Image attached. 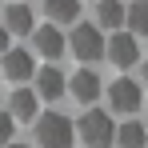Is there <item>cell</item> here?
I'll use <instances>...</instances> for the list:
<instances>
[{
	"mask_svg": "<svg viewBox=\"0 0 148 148\" xmlns=\"http://www.w3.org/2000/svg\"><path fill=\"white\" fill-rule=\"evenodd\" d=\"M104 56L116 64V68H132L140 60V40L132 32H116L112 40H104Z\"/></svg>",
	"mask_w": 148,
	"mask_h": 148,
	"instance_id": "obj_5",
	"label": "cell"
},
{
	"mask_svg": "<svg viewBox=\"0 0 148 148\" xmlns=\"http://www.w3.org/2000/svg\"><path fill=\"white\" fill-rule=\"evenodd\" d=\"M144 88H148V56H144Z\"/></svg>",
	"mask_w": 148,
	"mask_h": 148,
	"instance_id": "obj_18",
	"label": "cell"
},
{
	"mask_svg": "<svg viewBox=\"0 0 148 148\" xmlns=\"http://www.w3.org/2000/svg\"><path fill=\"white\" fill-rule=\"evenodd\" d=\"M72 132L88 148H112V140H116V124H112V116H108L104 108H88V112L76 120Z\"/></svg>",
	"mask_w": 148,
	"mask_h": 148,
	"instance_id": "obj_2",
	"label": "cell"
},
{
	"mask_svg": "<svg viewBox=\"0 0 148 148\" xmlns=\"http://www.w3.org/2000/svg\"><path fill=\"white\" fill-rule=\"evenodd\" d=\"M96 20H100V28H120L124 24V4L120 0H96Z\"/></svg>",
	"mask_w": 148,
	"mask_h": 148,
	"instance_id": "obj_14",
	"label": "cell"
},
{
	"mask_svg": "<svg viewBox=\"0 0 148 148\" xmlns=\"http://www.w3.org/2000/svg\"><path fill=\"white\" fill-rule=\"evenodd\" d=\"M36 104H40V96L32 88H16L8 96V116L12 120H36Z\"/></svg>",
	"mask_w": 148,
	"mask_h": 148,
	"instance_id": "obj_10",
	"label": "cell"
},
{
	"mask_svg": "<svg viewBox=\"0 0 148 148\" xmlns=\"http://www.w3.org/2000/svg\"><path fill=\"white\" fill-rule=\"evenodd\" d=\"M64 92H72L76 104H96V96L104 92V84H100V76L92 68H80V72H72V80H64Z\"/></svg>",
	"mask_w": 148,
	"mask_h": 148,
	"instance_id": "obj_6",
	"label": "cell"
},
{
	"mask_svg": "<svg viewBox=\"0 0 148 148\" xmlns=\"http://www.w3.org/2000/svg\"><path fill=\"white\" fill-rule=\"evenodd\" d=\"M12 48V36H8V32H4V28H0V56H4V52Z\"/></svg>",
	"mask_w": 148,
	"mask_h": 148,
	"instance_id": "obj_17",
	"label": "cell"
},
{
	"mask_svg": "<svg viewBox=\"0 0 148 148\" xmlns=\"http://www.w3.org/2000/svg\"><path fill=\"white\" fill-rule=\"evenodd\" d=\"M32 76H36V88H32V92L40 100H60L64 96V80H68V76L60 72L56 64H48V68H40V72H32Z\"/></svg>",
	"mask_w": 148,
	"mask_h": 148,
	"instance_id": "obj_8",
	"label": "cell"
},
{
	"mask_svg": "<svg viewBox=\"0 0 148 148\" xmlns=\"http://www.w3.org/2000/svg\"><path fill=\"white\" fill-rule=\"evenodd\" d=\"M44 12L52 20H60V24H72L80 16V0H44Z\"/></svg>",
	"mask_w": 148,
	"mask_h": 148,
	"instance_id": "obj_15",
	"label": "cell"
},
{
	"mask_svg": "<svg viewBox=\"0 0 148 148\" xmlns=\"http://www.w3.org/2000/svg\"><path fill=\"white\" fill-rule=\"evenodd\" d=\"M112 144H120V148H148V128L140 120H124V124H116V140Z\"/></svg>",
	"mask_w": 148,
	"mask_h": 148,
	"instance_id": "obj_12",
	"label": "cell"
},
{
	"mask_svg": "<svg viewBox=\"0 0 148 148\" xmlns=\"http://www.w3.org/2000/svg\"><path fill=\"white\" fill-rule=\"evenodd\" d=\"M4 32H8V36H32V8H28L24 0H20V4H8V8H4Z\"/></svg>",
	"mask_w": 148,
	"mask_h": 148,
	"instance_id": "obj_9",
	"label": "cell"
},
{
	"mask_svg": "<svg viewBox=\"0 0 148 148\" xmlns=\"http://www.w3.org/2000/svg\"><path fill=\"white\" fill-rule=\"evenodd\" d=\"M64 48H72V56H80L84 64H92L104 56V32L96 24H76L72 28V44H64Z\"/></svg>",
	"mask_w": 148,
	"mask_h": 148,
	"instance_id": "obj_3",
	"label": "cell"
},
{
	"mask_svg": "<svg viewBox=\"0 0 148 148\" xmlns=\"http://www.w3.org/2000/svg\"><path fill=\"white\" fill-rule=\"evenodd\" d=\"M144 128H148V124H144Z\"/></svg>",
	"mask_w": 148,
	"mask_h": 148,
	"instance_id": "obj_20",
	"label": "cell"
},
{
	"mask_svg": "<svg viewBox=\"0 0 148 148\" xmlns=\"http://www.w3.org/2000/svg\"><path fill=\"white\" fill-rule=\"evenodd\" d=\"M8 148H28V144H8Z\"/></svg>",
	"mask_w": 148,
	"mask_h": 148,
	"instance_id": "obj_19",
	"label": "cell"
},
{
	"mask_svg": "<svg viewBox=\"0 0 148 148\" xmlns=\"http://www.w3.org/2000/svg\"><path fill=\"white\" fill-rule=\"evenodd\" d=\"M32 136H36V148H72V140H76L72 120L64 112H36Z\"/></svg>",
	"mask_w": 148,
	"mask_h": 148,
	"instance_id": "obj_1",
	"label": "cell"
},
{
	"mask_svg": "<svg viewBox=\"0 0 148 148\" xmlns=\"http://www.w3.org/2000/svg\"><path fill=\"white\" fill-rule=\"evenodd\" d=\"M12 128H16V120H12L8 112H0V140H8V136H12Z\"/></svg>",
	"mask_w": 148,
	"mask_h": 148,
	"instance_id": "obj_16",
	"label": "cell"
},
{
	"mask_svg": "<svg viewBox=\"0 0 148 148\" xmlns=\"http://www.w3.org/2000/svg\"><path fill=\"white\" fill-rule=\"evenodd\" d=\"M0 72L8 76V80H28V76L36 72V60H32L28 48H8L0 56Z\"/></svg>",
	"mask_w": 148,
	"mask_h": 148,
	"instance_id": "obj_7",
	"label": "cell"
},
{
	"mask_svg": "<svg viewBox=\"0 0 148 148\" xmlns=\"http://www.w3.org/2000/svg\"><path fill=\"white\" fill-rule=\"evenodd\" d=\"M140 100H144V88H140L136 80H128V76H120V80L108 84V108L120 112V116H132V112L140 108Z\"/></svg>",
	"mask_w": 148,
	"mask_h": 148,
	"instance_id": "obj_4",
	"label": "cell"
},
{
	"mask_svg": "<svg viewBox=\"0 0 148 148\" xmlns=\"http://www.w3.org/2000/svg\"><path fill=\"white\" fill-rule=\"evenodd\" d=\"M124 24L132 28V36H148V0H136L124 8Z\"/></svg>",
	"mask_w": 148,
	"mask_h": 148,
	"instance_id": "obj_13",
	"label": "cell"
},
{
	"mask_svg": "<svg viewBox=\"0 0 148 148\" xmlns=\"http://www.w3.org/2000/svg\"><path fill=\"white\" fill-rule=\"evenodd\" d=\"M32 44H36V52H40V56L56 60V56L64 52V36H60V28L44 24V28H32Z\"/></svg>",
	"mask_w": 148,
	"mask_h": 148,
	"instance_id": "obj_11",
	"label": "cell"
}]
</instances>
